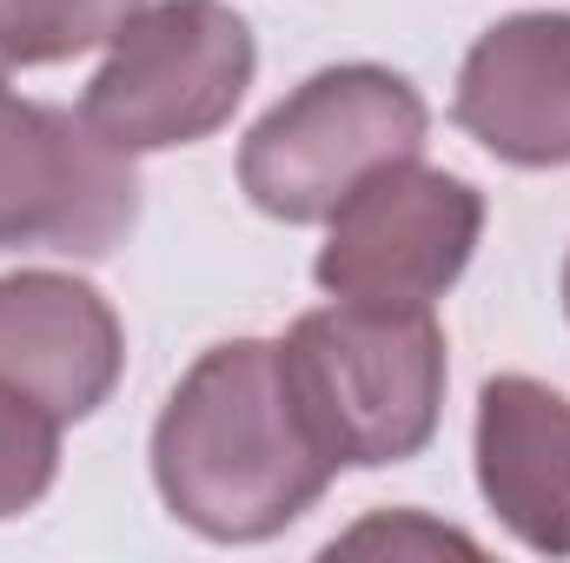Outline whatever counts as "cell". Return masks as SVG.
Here are the masks:
<instances>
[{"label": "cell", "mask_w": 570, "mask_h": 563, "mask_svg": "<svg viewBox=\"0 0 570 563\" xmlns=\"http://www.w3.org/2000/svg\"><path fill=\"white\" fill-rule=\"evenodd\" d=\"M425 93L372 60L298 80L239 146L246 199L285 226H325L372 172L425 159Z\"/></svg>", "instance_id": "3"}, {"label": "cell", "mask_w": 570, "mask_h": 563, "mask_svg": "<svg viewBox=\"0 0 570 563\" xmlns=\"http://www.w3.org/2000/svg\"><path fill=\"white\" fill-rule=\"evenodd\" d=\"M564 312H570V259H564Z\"/></svg>", "instance_id": "12"}, {"label": "cell", "mask_w": 570, "mask_h": 563, "mask_svg": "<svg viewBox=\"0 0 570 563\" xmlns=\"http://www.w3.org/2000/svg\"><path fill=\"white\" fill-rule=\"evenodd\" d=\"M259 73V40L226 0H153L114 40L80 93V113L120 152L213 140Z\"/></svg>", "instance_id": "4"}, {"label": "cell", "mask_w": 570, "mask_h": 563, "mask_svg": "<svg viewBox=\"0 0 570 563\" xmlns=\"http://www.w3.org/2000/svg\"><path fill=\"white\" fill-rule=\"evenodd\" d=\"M484 239V192L425 159L372 172L332 219L312 279L332 298L431 305L464 279Z\"/></svg>", "instance_id": "6"}, {"label": "cell", "mask_w": 570, "mask_h": 563, "mask_svg": "<svg viewBox=\"0 0 570 563\" xmlns=\"http://www.w3.org/2000/svg\"><path fill=\"white\" fill-rule=\"evenodd\" d=\"M60 431L67 424L53 418L40 398L0 385V524L33 511L53 477H60Z\"/></svg>", "instance_id": "11"}, {"label": "cell", "mask_w": 570, "mask_h": 563, "mask_svg": "<svg viewBox=\"0 0 570 563\" xmlns=\"http://www.w3.org/2000/svg\"><path fill=\"white\" fill-rule=\"evenodd\" d=\"M140 226L134 152L107 140L87 113L20 100L0 87V253L107 259Z\"/></svg>", "instance_id": "5"}, {"label": "cell", "mask_w": 570, "mask_h": 563, "mask_svg": "<svg viewBox=\"0 0 570 563\" xmlns=\"http://www.w3.org/2000/svg\"><path fill=\"white\" fill-rule=\"evenodd\" d=\"M146 0H0V87L13 67H53L107 47Z\"/></svg>", "instance_id": "10"}, {"label": "cell", "mask_w": 570, "mask_h": 563, "mask_svg": "<svg viewBox=\"0 0 570 563\" xmlns=\"http://www.w3.org/2000/svg\"><path fill=\"white\" fill-rule=\"evenodd\" d=\"M285 378L305 424L345 471H385L419 457L444 412V325L431 305L332 298L298 312L279 338Z\"/></svg>", "instance_id": "2"}, {"label": "cell", "mask_w": 570, "mask_h": 563, "mask_svg": "<svg viewBox=\"0 0 570 563\" xmlns=\"http://www.w3.org/2000/svg\"><path fill=\"white\" fill-rule=\"evenodd\" d=\"M451 120L504 166H570V13L531 7L484 27L458 67Z\"/></svg>", "instance_id": "7"}, {"label": "cell", "mask_w": 570, "mask_h": 563, "mask_svg": "<svg viewBox=\"0 0 570 563\" xmlns=\"http://www.w3.org/2000/svg\"><path fill=\"white\" fill-rule=\"evenodd\" d=\"M127 372L120 312L73 273L0 279V385L40 398L60 424L94 418Z\"/></svg>", "instance_id": "8"}, {"label": "cell", "mask_w": 570, "mask_h": 563, "mask_svg": "<svg viewBox=\"0 0 570 563\" xmlns=\"http://www.w3.org/2000/svg\"><path fill=\"white\" fill-rule=\"evenodd\" d=\"M478 491L491 517L538 557H570V398L504 372L478 392Z\"/></svg>", "instance_id": "9"}, {"label": "cell", "mask_w": 570, "mask_h": 563, "mask_svg": "<svg viewBox=\"0 0 570 563\" xmlns=\"http://www.w3.org/2000/svg\"><path fill=\"white\" fill-rule=\"evenodd\" d=\"M338 464L305 424L273 338H226L186 365L153 424L159 504L206 544H266L292 531Z\"/></svg>", "instance_id": "1"}]
</instances>
